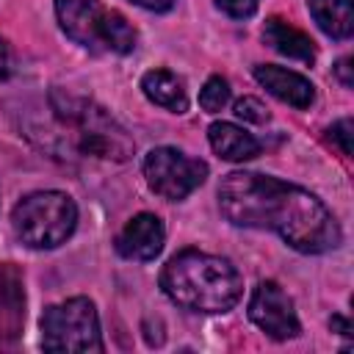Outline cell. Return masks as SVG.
Instances as JSON below:
<instances>
[{
  "instance_id": "1",
  "label": "cell",
  "mask_w": 354,
  "mask_h": 354,
  "mask_svg": "<svg viewBox=\"0 0 354 354\" xmlns=\"http://www.w3.org/2000/svg\"><path fill=\"white\" fill-rule=\"evenodd\" d=\"M218 205L235 227L271 230L304 254H321L340 243V227L329 207L310 191L254 171H230L218 185Z\"/></svg>"
},
{
  "instance_id": "2",
  "label": "cell",
  "mask_w": 354,
  "mask_h": 354,
  "mask_svg": "<svg viewBox=\"0 0 354 354\" xmlns=\"http://www.w3.org/2000/svg\"><path fill=\"white\" fill-rule=\"evenodd\" d=\"M163 293L191 313H227L241 301L243 282L224 257L183 249L160 271Z\"/></svg>"
},
{
  "instance_id": "3",
  "label": "cell",
  "mask_w": 354,
  "mask_h": 354,
  "mask_svg": "<svg viewBox=\"0 0 354 354\" xmlns=\"http://www.w3.org/2000/svg\"><path fill=\"white\" fill-rule=\"evenodd\" d=\"M11 224L25 246L55 249L75 232L77 207L61 191H33L17 202Z\"/></svg>"
},
{
  "instance_id": "4",
  "label": "cell",
  "mask_w": 354,
  "mask_h": 354,
  "mask_svg": "<svg viewBox=\"0 0 354 354\" xmlns=\"http://www.w3.org/2000/svg\"><path fill=\"white\" fill-rule=\"evenodd\" d=\"M41 346L47 351H102L94 301L75 296L47 307L41 315Z\"/></svg>"
},
{
  "instance_id": "5",
  "label": "cell",
  "mask_w": 354,
  "mask_h": 354,
  "mask_svg": "<svg viewBox=\"0 0 354 354\" xmlns=\"http://www.w3.org/2000/svg\"><path fill=\"white\" fill-rule=\"evenodd\" d=\"M58 116H64L66 122L77 127V147L86 155L108 158V160H127L136 149L127 130L105 108L88 100L66 97V102L58 105Z\"/></svg>"
},
{
  "instance_id": "6",
  "label": "cell",
  "mask_w": 354,
  "mask_h": 354,
  "mask_svg": "<svg viewBox=\"0 0 354 354\" xmlns=\"http://www.w3.org/2000/svg\"><path fill=\"white\" fill-rule=\"evenodd\" d=\"M144 177L158 196L180 202L205 183L207 163L174 147H158L144 158Z\"/></svg>"
},
{
  "instance_id": "7",
  "label": "cell",
  "mask_w": 354,
  "mask_h": 354,
  "mask_svg": "<svg viewBox=\"0 0 354 354\" xmlns=\"http://www.w3.org/2000/svg\"><path fill=\"white\" fill-rule=\"evenodd\" d=\"M249 318L274 340H290L299 335V318L290 296L271 279H263L249 301Z\"/></svg>"
},
{
  "instance_id": "8",
  "label": "cell",
  "mask_w": 354,
  "mask_h": 354,
  "mask_svg": "<svg viewBox=\"0 0 354 354\" xmlns=\"http://www.w3.org/2000/svg\"><path fill=\"white\" fill-rule=\"evenodd\" d=\"M55 14L64 28V33L77 41L80 47L97 50L100 41V25H102V6L100 0H55Z\"/></svg>"
},
{
  "instance_id": "9",
  "label": "cell",
  "mask_w": 354,
  "mask_h": 354,
  "mask_svg": "<svg viewBox=\"0 0 354 354\" xmlns=\"http://www.w3.org/2000/svg\"><path fill=\"white\" fill-rule=\"evenodd\" d=\"M163 241H166L163 221L155 213H138L119 232L116 249L127 260H155L163 249Z\"/></svg>"
},
{
  "instance_id": "10",
  "label": "cell",
  "mask_w": 354,
  "mask_h": 354,
  "mask_svg": "<svg viewBox=\"0 0 354 354\" xmlns=\"http://www.w3.org/2000/svg\"><path fill=\"white\" fill-rule=\"evenodd\" d=\"M254 80L268 94H274L277 100H282L293 108H310L315 102V86L293 69L274 66V64H260V66H254Z\"/></svg>"
},
{
  "instance_id": "11",
  "label": "cell",
  "mask_w": 354,
  "mask_h": 354,
  "mask_svg": "<svg viewBox=\"0 0 354 354\" xmlns=\"http://www.w3.org/2000/svg\"><path fill=\"white\" fill-rule=\"evenodd\" d=\"M25 321V290L22 277L14 266L0 263V343L19 337Z\"/></svg>"
},
{
  "instance_id": "12",
  "label": "cell",
  "mask_w": 354,
  "mask_h": 354,
  "mask_svg": "<svg viewBox=\"0 0 354 354\" xmlns=\"http://www.w3.org/2000/svg\"><path fill=\"white\" fill-rule=\"evenodd\" d=\"M207 141L218 158L232 163H243L260 155V141L232 122H213L207 127Z\"/></svg>"
},
{
  "instance_id": "13",
  "label": "cell",
  "mask_w": 354,
  "mask_h": 354,
  "mask_svg": "<svg viewBox=\"0 0 354 354\" xmlns=\"http://www.w3.org/2000/svg\"><path fill=\"white\" fill-rule=\"evenodd\" d=\"M263 39L271 50H277L279 55H288V58H296L301 64H313L315 61V44L307 33H301L299 28L288 25L285 19L279 17H271L266 19V28H263Z\"/></svg>"
},
{
  "instance_id": "14",
  "label": "cell",
  "mask_w": 354,
  "mask_h": 354,
  "mask_svg": "<svg viewBox=\"0 0 354 354\" xmlns=\"http://www.w3.org/2000/svg\"><path fill=\"white\" fill-rule=\"evenodd\" d=\"M141 88H144V94H147L149 102H155V105H160V108H166L171 113H185L188 111L185 86L169 69H149L141 77Z\"/></svg>"
},
{
  "instance_id": "15",
  "label": "cell",
  "mask_w": 354,
  "mask_h": 354,
  "mask_svg": "<svg viewBox=\"0 0 354 354\" xmlns=\"http://www.w3.org/2000/svg\"><path fill=\"white\" fill-rule=\"evenodd\" d=\"M310 14L332 39H348L354 33L351 0H310Z\"/></svg>"
},
{
  "instance_id": "16",
  "label": "cell",
  "mask_w": 354,
  "mask_h": 354,
  "mask_svg": "<svg viewBox=\"0 0 354 354\" xmlns=\"http://www.w3.org/2000/svg\"><path fill=\"white\" fill-rule=\"evenodd\" d=\"M100 41L113 53H133L136 50V30L122 14L105 11L102 25H100Z\"/></svg>"
},
{
  "instance_id": "17",
  "label": "cell",
  "mask_w": 354,
  "mask_h": 354,
  "mask_svg": "<svg viewBox=\"0 0 354 354\" xmlns=\"http://www.w3.org/2000/svg\"><path fill=\"white\" fill-rule=\"evenodd\" d=\"M227 102H230V83H227L224 77H218V75L207 77V83H205L202 91H199V105H202V111L218 113Z\"/></svg>"
},
{
  "instance_id": "18",
  "label": "cell",
  "mask_w": 354,
  "mask_h": 354,
  "mask_svg": "<svg viewBox=\"0 0 354 354\" xmlns=\"http://www.w3.org/2000/svg\"><path fill=\"white\" fill-rule=\"evenodd\" d=\"M235 116L243 122H252V124H263V122H268V108L257 97H241L235 102Z\"/></svg>"
},
{
  "instance_id": "19",
  "label": "cell",
  "mask_w": 354,
  "mask_h": 354,
  "mask_svg": "<svg viewBox=\"0 0 354 354\" xmlns=\"http://www.w3.org/2000/svg\"><path fill=\"white\" fill-rule=\"evenodd\" d=\"M216 6L232 19H249L260 8V0H216Z\"/></svg>"
},
{
  "instance_id": "20",
  "label": "cell",
  "mask_w": 354,
  "mask_h": 354,
  "mask_svg": "<svg viewBox=\"0 0 354 354\" xmlns=\"http://www.w3.org/2000/svg\"><path fill=\"white\" fill-rule=\"evenodd\" d=\"M326 133H329V141H335L337 149L348 158V155H351V119H340V122H335Z\"/></svg>"
},
{
  "instance_id": "21",
  "label": "cell",
  "mask_w": 354,
  "mask_h": 354,
  "mask_svg": "<svg viewBox=\"0 0 354 354\" xmlns=\"http://www.w3.org/2000/svg\"><path fill=\"white\" fill-rule=\"evenodd\" d=\"M11 72H14V53H11L8 41L0 36V80L11 77Z\"/></svg>"
},
{
  "instance_id": "22",
  "label": "cell",
  "mask_w": 354,
  "mask_h": 354,
  "mask_svg": "<svg viewBox=\"0 0 354 354\" xmlns=\"http://www.w3.org/2000/svg\"><path fill=\"white\" fill-rule=\"evenodd\" d=\"M133 3L141 6V8H147V11H158V14H163V11H171L177 0H133Z\"/></svg>"
},
{
  "instance_id": "23",
  "label": "cell",
  "mask_w": 354,
  "mask_h": 354,
  "mask_svg": "<svg viewBox=\"0 0 354 354\" xmlns=\"http://www.w3.org/2000/svg\"><path fill=\"white\" fill-rule=\"evenodd\" d=\"M335 72H337V77H340V83H343L346 88H351V86H354V75H351V58H343V61H337Z\"/></svg>"
},
{
  "instance_id": "24",
  "label": "cell",
  "mask_w": 354,
  "mask_h": 354,
  "mask_svg": "<svg viewBox=\"0 0 354 354\" xmlns=\"http://www.w3.org/2000/svg\"><path fill=\"white\" fill-rule=\"evenodd\" d=\"M329 326L332 329H337L343 337H351V324L343 318V315H332V321H329Z\"/></svg>"
}]
</instances>
